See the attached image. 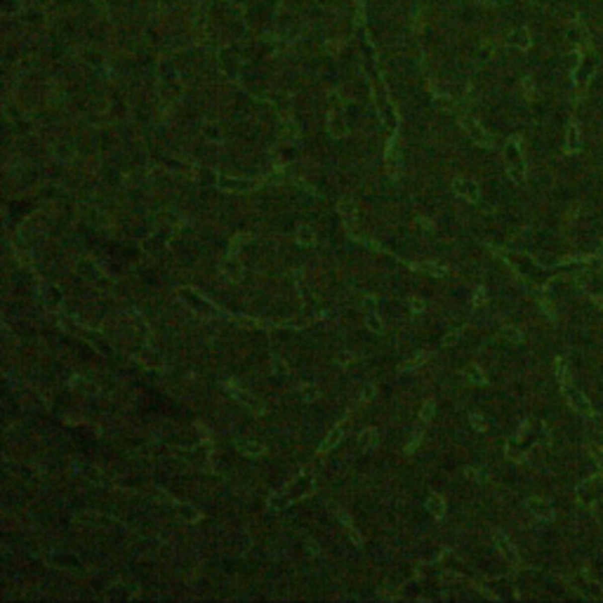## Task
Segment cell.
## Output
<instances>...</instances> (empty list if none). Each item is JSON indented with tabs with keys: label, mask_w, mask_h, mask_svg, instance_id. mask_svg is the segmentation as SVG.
Segmentation results:
<instances>
[{
	"label": "cell",
	"mask_w": 603,
	"mask_h": 603,
	"mask_svg": "<svg viewBox=\"0 0 603 603\" xmlns=\"http://www.w3.org/2000/svg\"><path fill=\"white\" fill-rule=\"evenodd\" d=\"M377 429H372V427H368V429H363L360 431V436H358V448L363 452H368V450H372L375 445H377Z\"/></svg>",
	"instance_id": "8"
},
{
	"label": "cell",
	"mask_w": 603,
	"mask_h": 603,
	"mask_svg": "<svg viewBox=\"0 0 603 603\" xmlns=\"http://www.w3.org/2000/svg\"><path fill=\"white\" fill-rule=\"evenodd\" d=\"M413 269H420V271H424V273H429V276H436V278L448 276V269H445V266H441V264H431V261H424V264H413Z\"/></svg>",
	"instance_id": "14"
},
{
	"label": "cell",
	"mask_w": 603,
	"mask_h": 603,
	"mask_svg": "<svg viewBox=\"0 0 603 603\" xmlns=\"http://www.w3.org/2000/svg\"><path fill=\"white\" fill-rule=\"evenodd\" d=\"M556 375H558V382H561V387L566 389V387H568V382H570V372H568L566 360H563V358H558V360H556Z\"/></svg>",
	"instance_id": "19"
},
{
	"label": "cell",
	"mask_w": 603,
	"mask_h": 603,
	"mask_svg": "<svg viewBox=\"0 0 603 603\" xmlns=\"http://www.w3.org/2000/svg\"><path fill=\"white\" fill-rule=\"evenodd\" d=\"M365 323H368V328L372 333H382L384 330V323H382V318L377 314H368L365 316Z\"/></svg>",
	"instance_id": "22"
},
{
	"label": "cell",
	"mask_w": 603,
	"mask_h": 603,
	"mask_svg": "<svg viewBox=\"0 0 603 603\" xmlns=\"http://www.w3.org/2000/svg\"><path fill=\"white\" fill-rule=\"evenodd\" d=\"M340 215L344 217L346 226L353 229V224H356V207H353L351 200H342V203H340Z\"/></svg>",
	"instance_id": "17"
},
{
	"label": "cell",
	"mask_w": 603,
	"mask_h": 603,
	"mask_svg": "<svg viewBox=\"0 0 603 603\" xmlns=\"http://www.w3.org/2000/svg\"><path fill=\"white\" fill-rule=\"evenodd\" d=\"M344 433H346V420H344L342 424H337V427H335L333 431H330V433H328V436H325V441L321 443V445H318V455H325V452H330V450H333L335 445H337V443H340V441H342V438H344Z\"/></svg>",
	"instance_id": "2"
},
{
	"label": "cell",
	"mask_w": 603,
	"mask_h": 603,
	"mask_svg": "<svg viewBox=\"0 0 603 603\" xmlns=\"http://www.w3.org/2000/svg\"><path fill=\"white\" fill-rule=\"evenodd\" d=\"M427 358H429V353H427V351L417 353V356H415L413 360H408V363H405V370H410V368H417V365H422V363H424V360H427Z\"/></svg>",
	"instance_id": "27"
},
{
	"label": "cell",
	"mask_w": 603,
	"mask_h": 603,
	"mask_svg": "<svg viewBox=\"0 0 603 603\" xmlns=\"http://www.w3.org/2000/svg\"><path fill=\"white\" fill-rule=\"evenodd\" d=\"M457 340H459V330H452V333H448L443 337L441 344L443 346H452V344H457Z\"/></svg>",
	"instance_id": "29"
},
{
	"label": "cell",
	"mask_w": 603,
	"mask_h": 603,
	"mask_svg": "<svg viewBox=\"0 0 603 603\" xmlns=\"http://www.w3.org/2000/svg\"><path fill=\"white\" fill-rule=\"evenodd\" d=\"M483 302H486V288H478L474 295V306H481Z\"/></svg>",
	"instance_id": "31"
},
{
	"label": "cell",
	"mask_w": 603,
	"mask_h": 603,
	"mask_svg": "<svg viewBox=\"0 0 603 603\" xmlns=\"http://www.w3.org/2000/svg\"><path fill=\"white\" fill-rule=\"evenodd\" d=\"M172 504L179 509V516H181V521H186V523H196V521H200V512H196L193 507H189V504H179V502H174L172 500Z\"/></svg>",
	"instance_id": "16"
},
{
	"label": "cell",
	"mask_w": 603,
	"mask_h": 603,
	"mask_svg": "<svg viewBox=\"0 0 603 603\" xmlns=\"http://www.w3.org/2000/svg\"><path fill=\"white\" fill-rule=\"evenodd\" d=\"M375 394H377V391H375V387H372L370 382H365V384L360 387V396L358 398L363 401V403H370V401L375 398Z\"/></svg>",
	"instance_id": "24"
},
{
	"label": "cell",
	"mask_w": 603,
	"mask_h": 603,
	"mask_svg": "<svg viewBox=\"0 0 603 603\" xmlns=\"http://www.w3.org/2000/svg\"><path fill=\"white\" fill-rule=\"evenodd\" d=\"M222 276L226 280H231V283H238L243 278V266H241V261L236 259V255H229V259L222 264Z\"/></svg>",
	"instance_id": "3"
},
{
	"label": "cell",
	"mask_w": 603,
	"mask_h": 603,
	"mask_svg": "<svg viewBox=\"0 0 603 603\" xmlns=\"http://www.w3.org/2000/svg\"><path fill=\"white\" fill-rule=\"evenodd\" d=\"M596 299H599V302H601V306H603V297H596Z\"/></svg>",
	"instance_id": "35"
},
{
	"label": "cell",
	"mask_w": 603,
	"mask_h": 603,
	"mask_svg": "<svg viewBox=\"0 0 603 603\" xmlns=\"http://www.w3.org/2000/svg\"><path fill=\"white\" fill-rule=\"evenodd\" d=\"M577 497H580V502H585V504L594 502V500H592V495H589V481H585V483H580V486H577Z\"/></svg>",
	"instance_id": "25"
},
{
	"label": "cell",
	"mask_w": 603,
	"mask_h": 603,
	"mask_svg": "<svg viewBox=\"0 0 603 603\" xmlns=\"http://www.w3.org/2000/svg\"><path fill=\"white\" fill-rule=\"evenodd\" d=\"M241 448V452H245V455H250V457H257V455H264V450H266V445L261 441H257V438H248L245 443H241L238 445Z\"/></svg>",
	"instance_id": "11"
},
{
	"label": "cell",
	"mask_w": 603,
	"mask_h": 603,
	"mask_svg": "<svg viewBox=\"0 0 603 603\" xmlns=\"http://www.w3.org/2000/svg\"><path fill=\"white\" fill-rule=\"evenodd\" d=\"M285 493H288V490H283V493H276V495H271V497H269V504H266V507H269V512H271V514L283 512V509L288 507L290 497L285 495Z\"/></svg>",
	"instance_id": "15"
},
{
	"label": "cell",
	"mask_w": 603,
	"mask_h": 603,
	"mask_svg": "<svg viewBox=\"0 0 603 603\" xmlns=\"http://www.w3.org/2000/svg\"><path fill=\"white\" fill-rule=\"evenodd\" d=\"M467 478H471V481H486V476H483V471L481 469H467Z\"/></svg>",
	"instance_id": "30"
},
{
	"label": "cell",
	"mask_w": 603,
	"mask_h": 603,
	"mask_svg": "<svg viewBox=\"0 0 603 603\" xmlns=\"http://www.w3.org/2000/svg\"><path fill=\"white\" fill-rule=\"evenodd\" d=\"M346 530H349V537H351V542H353V544H356V547H360V544H363V540H360V535H358V532L353 530L351 525H346Z\"/></svg>",
	"instance_id": "32"
},
{
	"label": "cell",
	"mask_w": 603,
	"mask_h": 603,
	"mask_svg": "<svg viewBox=\"0 0 603 603\" xmlns=\"http://www.w3.org/2000/svg\"><path fill=\"white\" fill-rule=\"evenodd\" d=\"M452 189L457 191L462 198L471 200V203H476L478 200V186L474 184V181H467V179H455L452 181Z\"/></svg>",
	"instance_id": "5"
},
{
	"label": "cell",
	"mask_w": 603,
	"mask_h": 603,
	"mask_svg": "<svg viewBox=\"0 0 603 603\" xmlns=\"http://www.w3.org/2000/svg\"><path fill=\"white\" fill-rule=\"evenodd\" d=\"M295 241H297V245H302V248H314L316 231L311 229V226H299L297 236H295Z\"/></svg>",
	"instance_id": "10"
},
{
	"label": "cell",
	"mask_w": 603,
	"mask_h": 603,
	"mask_svg": "<svg viewBox=\"0 0 603 603\" xmlns=\"http://www.w3.org/2000/svg\"><path fill=\"white\" fill-rule=\"evenodd\" d=\"M273 368H276V372H278V375H288L285 365H280V360H278V358H273Z\"/></svg>",
	"instance_id": "33"
},
{
	"label": "cell",
	"mask_w": 603,
	"mask_h": 603,
	"mask_svg": "<svg viewBox=\"0 0 603 603\" xmlns=\"http://www.w3.org/2000/svg\"><path fill=\"white\" fill-rule=\"evenodd\" d=\"M469 420H471V427H474L476 431H481V433L488 431V422L483 420V415H476V413H474V415H469Z\"/></svg>",
	"instance_id": "26"
},
{
	"label": "cell",
	"mask_w": 603,
	"mask_h": 603,
	"mask_svg": "<svg viewBox=\"0 0 603 603\" xmlns=\"http://www.w3.org/2000/svg\"><path fill=\"white\" fill-rule=\"evenodd\" d=\"M413 311H417V314H420V311H424V302H422V299H413Z\"/></svg>",
	"instance_id": "34"
},
{
	"label": "cell",
	"mask_w": 603,
	"mask_h": 603,
	"mask_svg": "<svg viewBox=\"0 0 603 603\" xmlns=\"http://www.w3.org/2000/svg\"><path fill=\"white\" fill-rule=\"evenodd\" d=\"M525 504H528V509H530L535 516L547 518V521H551V518H554V509H551V507L544 502V500H540V497H530Z\"/></svg>",
	"instance_id": "7"
},
{
	"label": "cell",
	"mask_w": 603,
	"mask_h": 603,
	"mask_svg": "<svg viewBox=\"0 0 603 603\" xmlns=\"http://www.w3.org/2000/svg\"><path fill=\"white\" fill-rule=\"evenodd\" d=\"M299 396L304 398L306 403H314L321 398V389L316 387L314 382H304V384H299Z\"/></svg>",
	"instance_id": "13"
},
{
	"label": "cell",
	"mask_w": 603,
	"mask_h": 603,
	"mask_svg": "<svg viewBox=\"0 0 603 603\" xmlns=\"http://www.w3.org/2000/svg\"><path fill=\"white\" fill-rule=\"evenodd\" d=\"M433 413H436V401H433V398L424 401L422 410H420V420H422V424H429V422H431Z\"/></svg>",
	"instance_id": "18"
},
{
	"label": "cell",
	"mask_w": 603,
	"mask_h": 603,
	"mask_svg": "<svg viewBox=\"0 0 603 603\" xmlns=\"http://www.w3.org/2000/svg\"><path fill=\"white\" fill-rule=\"evenodd\" d=\"M502 337L512 340V342H521V333H518L516 328H504V330H502Z\"/></svg>",
	"instance_id": "28"
},
{
	"label": "cell",
	"mask_w": 603,
	"mask_h": 603,
	"mask_svg": "<svg viewBox=\"0 0 603 603\" xmlns=\"http://www.w3.org/2000/svg\"><path fill=\"white\" fill-rule=\"evenodd\" d=\"M464 377H467L469 382H474V384H486V375H483L478 368H467L464 370Z\"/></svg>",
	"instance_id": "20"
},
{
	"label": "cell",
	"mask_w": 603,
	"mask_h": 603,
	"mask_svg": "<svg viewBox=\"0 0 603 603\" xmlns=\"http://www.w3.org/2000/svg\"><path fill=\"white\" fill-rule=\"evenodd\" d=\"M224 387L229 389V391H231V396H234L236 401H238V403H243V405H248V408H252L255 413H259V410H261L259 405H257V401L252 398V394H248V391H243V389L238 387V384H234V382H226Z\"/></svg>",
	"instance_id": "4"
},
{
	"label": "cell",
	"mask_w": 603,
	"mask_h": 603,
	"mask_svg": "<svg viewBox=\"0 0 603 603\" xmlns=\"http://www.w3.org/2000/svg\"><path fill=\"white\" fill-rule=\"evenodd\" d=\"M219 186L226 191H236V193H241V191H250L255 189V181H241V179H219Z\"/></svg>",
	"instance_id": "12"
},
{
	"label": "cell",
	"mask_w": 603,
	"mask_h": 603,
	"mask_svg": "<svg viewBox=\"0 0 603 603\" xmlns=\"http://www.w3.org/2000/svg\"><path fill=\"white\" fill-rule=\"evenodd\" d=\"M250 238H252L250 234H238V236H234V241H231V248H229V255H238V250H241V245H243V243H248Z\"/></svg>",
	"instance_id": "21"
},
{
	"label": "cell",
	"mask_w": 603,
	"mask_h": 603,
	"mask_svg": "<svg viewBox=\"0 0 603 603\" xmlns=\"http://www.w3.org/2000/svg\"><path fill=\"white\" fill-rule=\"evenodd\" d=\"M563 391H566L568 401H570V405L575 408L577 413H580V415H585V417H594V408H592V403H589V401H587V398L582 396L580 391H573V389H570V387H566V389H563Z\"/></svg>",
	"instance_id": "1"
},
{
	"label": "cell",
	"mask_w": 603,
	"mask_h": 603,
	"mask_svg": "<svg viewBox=\"0 0 603 603\" xmlns=\"http://www.w3.org/2000/svg\"><path fill=\"white\" fill-rule=\"evenodd\" d=\"M422 433H424V424H422V427H420V429H417V431L413 433V438H410V443L405 445V455H413V450H415V448H417V445H420V441H422Z\"/></svg>",
	"instance_id": "23"
},
{
	"label": "cell",
	"mask_w": 603,
	"mask_h": 603,
	"mask_svg": "<svg viewBox=\"0 0 603 603\" xmlns=\"http://www.w3.org/2000/svg\"><path fill=\"white\" fill-rule=\"evenodd\" d=\"M495 544H497V549H500V554H502L507 561L518 563V554H516V549H514L512 542L507 540V535H504V532H495Z\"/></svg>",
	"instance_id": "6"
},
{
	"label": "cell",
	"mask_w": 603,
	"mask_h": 603,
	"mask_svg": "<svg viewBox=\"0 0 603 603\" xmlns=\"http://www.w3.org/2000/svg\"><path fill=\"white\" fill-rule=\"evenodd\" d=\"M427 512L431 514L433 518H443L445 516V502L441 495H431L427 500Z\"/></svg>",
	"instance_id": "9"
}]
</instances>
